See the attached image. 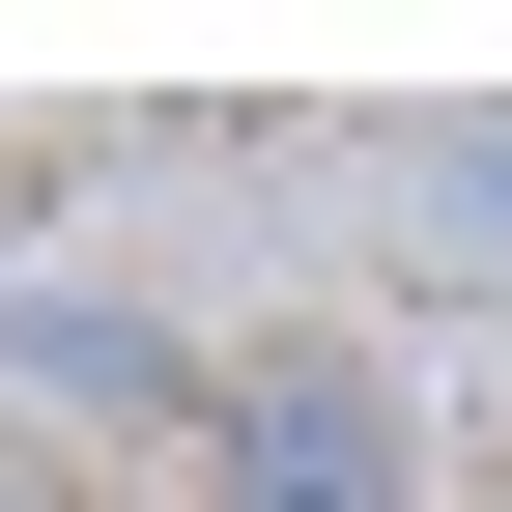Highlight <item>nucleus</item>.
<instances>
[{
	"label": "nucleus",
	"mask_w": 512,
	"mask_h": 512,
	"mask_svg": "<svg viewBox=\"0 0 512 512\" xmlns=\"http://www.w3.org/2000/svg\"><path fill=\"white\" fill-rule=\"evenodd\" d=\"M200 512H427L399 342H228L200 370Z\"/></svg>",
	"instance_id": "obj_1"
},
{
	"label": "nucleus",
	"mask_w": 512,
	"mask_h": 512,
	"mask_svg": "<svg viewBox=\"0 0 512 512\" xmlns=\"http://www.w3.org/2000/svg\"><path fill=\"white\" fill-rule=\"evenodd\" d=\"M0 399H29V427H171V456H200V342H171V313L114 285V256L0 285Z\"/></svg>",
	"instance_id": "obj_2"
},
{
	"label": "nucleus",
	"mask_w": 512,
	"mask_h": 512,
	"mask_svg": "<svg viewBox=\"0 0 512 512\" xmlns=\"http://www.w3.org/2000/svg\"><path fill=\"white\" fill-rule=\"evenodd\" d=\"M427 200H456V228H512V114H484V143H427Z\"/></svg>",
	"instance_id": "obj_3"
},
{
	"label": "nucleus",
	"mask_w": 512,
	"mask_h": 512,
	"mask_svg": "<svg viewBox=\"0 0 512 512\" xmlns=\"http://www.w3.org/2000/svg\"><path fill=\"white\" fill-rule=\"evenodd\" d=\"M0 512H57V484H0Z\"/></svg>",
	"instance_id": "obj_4"
},
{
	"label": "nucleus",
	"mask_w": 512,
	"mask_h": 512,
	"mask_svg": "<svg viewBox=\"0 0 512 512\" xmlns=\"http://www.w3.org/2000/svg\"><path fill=\"white\" fill-rule=\"evenodd\" d=\"M456 512H512V484H456Z\"/></svg>",
	"instance_id": "obj_5"
}]
</instances>
